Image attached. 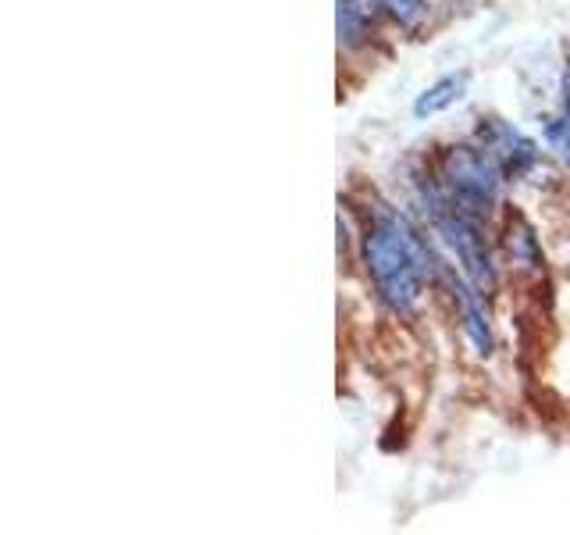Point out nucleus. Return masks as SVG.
<instances>
[{
	"label": "nucleus",
	"mask_w": 570,
	"mask_h": 535,
	"mask_svg": "<svg viewBox=\"0 0 570 535\" xmlns=\"http://www.w3.org/2000/svg\"><path fill=\"white\" fill-rule=\"evenodd\" d=\"M364 268L379 296L396 314H410L421 303L424 279H432V264H424L432 250L392 211H379L361 243Z\"/></svg>",
	"instance_id": "f257e3e1"
},
{
	"label": "nucleus",
	"mask_w": 570,
	"mask_h": 535,
	"mask_svg": "<svg viewBox=\"0 0 570 535\" xmlns=\"http://www.w3.org/2000/svg\"><path fill=\"white\" fill-rule=\"evenodd\" d=\"M417 196H421L424 218L432 222L439 243L460 261L463 279H468L481 296H489L495 290L499 272H495L492 250L485 240V222L463 214L450 196H445L442 183H421Z\"/></svg>",
	"instance_id": "f03ea898"
},
{
	"label": "nucleus",
	"mask_w": 570,
	"mask_h": 535,
	"mask_svg": "<svg viewBox=\"0 0 570 535\" xmlns=\"http://www.w3.org/2000/svg\"><path fill=\"white\" fill-rule=\"evenodd\" d=\"M439 183L445 196L471 218L485 222L495 201H499V183H503V172L489 157V150L481 147H450L442 154L439 165Z\"/></svg>",
	"instance_id": "7ed1b4c3"
},
{
	"label": "nucleus",
	"mask_w": 570,
	"mask_h": 535,
	"mask_svg": "<svg viewBox=\"0 0 570 535\" xmlns=\"http://www.w3.org/2000/svg\"><path fill=\"white\" fill-rule=\"evenodd\" d=\"M432 279H439L445 290H450L456 311H460V325H463V335L471 339L478 353H492V325H489V314H485V296H481L474 285H468V279H460L450 264H442L439 257H432Z\"/></svg>",
	"instance_id": "20e7f679"
},
{
	"label": "nucleus",
	"mask_w": 570,
	"mask_h": 535,
	"mask_svg": "<svg viewBox=\"0 0 570 535\" xmlns=\"http://www.w3.org/2000/svg\"><path fill=\"white\" fill-rule=\"evenodd\" d=\"M478 139H481L478 147H481V150H489V157L495 160L499 172H503L507 178L524 175V172L534 165V157H539V150H534V143H531L524 133H517L513 125L499 121V118L481 121Z\"/></svg>",
	"instance_id": "39448f33"
},
{
	"label": "nucleus",
	"mask_w": 570,
	"mask_h": 535,
	"mask_svg": "<svg viewBox=\"0 0 570 535\" xmlns=\"http://www.w3.org/2000/svg\"><path fill=\"white\" fill-rule=\"evenodd\" d=\"M371 18H374L371 0H338V11H335L338 43H343L346 50L367 43V36H371Z\"/></svg>",
	"instance_id": "423d86ee"
},
{
	"label": "nucleus",
	"mask_w": 570,
	"mask_h": 535,
	"mask_svg": "<svg viewBox=\"0 0 570 535\" xmlns=\"http://www.w3.org/2000/svg\"><path fill=\"white\" fill-rule=\"evenodd\" d=\"M463 86H468V76H445V79H439L435 86H428L424 94L414 100V115L417 118H432V115L445 111V107H453L463 97Z\"/></svg>",
	"instance_id": "0eeeda50"
},
{
	"label": "nucleus",
	"mask_w": 570,
	"mask_h": 535,
	"mask_svg": "<svg viewBox=\"0 0 570 535\" xmlns=\"http://www.w3.org/2000/svg\"><path fill=\"white\" fill-rule=\"evenodd\" d=\"M371 8L389 14L392 22H396L400 29H406V32L421 29L424 18H428V4H424V0H371Z\"/></svg>",
	"instance_id": "6e6552de"
},
{
	"label": "nucleus",
	"mask_w": 570,
	"mask_h": 535,
	"mask_svg": "<svg viewBox=\"0 0 570 535\" xmlns=\"http://www.w3.org/2000/svg\"><path fill=\"white\" fill-rule=\"evenodd\" d=\"M552 143L560 147L563 160L570 165V86H567V104H563V118L552 125Z\"/></svg>",
	"instance_id": "1a4fd4ad"
}]
</instances>
